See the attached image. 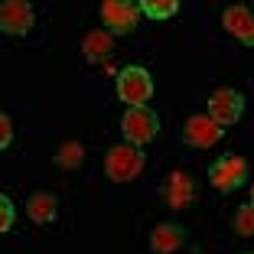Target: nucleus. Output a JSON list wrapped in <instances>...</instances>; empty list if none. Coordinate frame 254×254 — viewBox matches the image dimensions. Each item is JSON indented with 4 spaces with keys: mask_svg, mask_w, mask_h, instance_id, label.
Returning <instances> with one entry per match:
<instances>
[{
    "mask_svg": "<svg viewBox=\"0 0 254 254\" xmlns=\"http://www.w3.org/2000/svg\"><path fill=\"white\" fill-rule=\"evenodd\" d=\"M114 85H118V98L127 108H150V98L157 91L153 75L143 65H124L114 78Z\"/></svg>",
    "mask_w": 254,
    "mask_h": 254,
    "instance_id": "nucleus-1",
    "label": "nucleus"
},
{
    "mask_svg": "<svg viewBox=\"0 0 254 254\" xmlns=\"http://www.w3.org/2000/svg\"><path fill=\"white\" fill-rule=\"evenodd\" d=\"M143 163H147V153L134 143H118L105 153V176L111 183H130L140 176Z\"/></svg>",
    "mask_w": 254,
    "mask_h": 254,
    "instance_id": "nucleus-2",
    "label": "nucleus"
},
{
    "mask_svg": "<svg viewBox=\"0 0 254 254\" xmlns=\"http://www.w3.org/2000/svg\"><path fill=\"white\" fill-rule=\"evenodd\" d=\"M121 134L134 147H147L160 134V114L153 108H127L121 118Z\"/></svg>",
    "mask_w": 254,
    "mask_h": 254,
    "instance_id": "nucleus-3",
    "label": "nucleus"
},
{
    "mask_svg": "<svg viewBox=\"0 0 254 254\" xmlns=\"http://www.w3.org/2000/svg\"><path fill=\"white\" fill-rule=\"evenodd\" d=\"M101 26L111 36H130L140 26V7L130 0H105L101 3Z\"/></svg>",
    "mask_w": 254,
    "mask_h": 254,
    "instance_id": "nucleus-4",
    "label": "nucleus"
},
{
    "mask_svg": "<svg viewBox=\"0 0 254 254\" xmlns=\"http://www.w3.org/2000/svg\"><path fill=\"white\" fill-rule=\"evenodd\" d=\"M248 180V163L245 157H235V153H225V157H218L215 163L209 166V183L218 189V192H235V189H241Z\"/></svg>",
    "mask_w": 254,
    "mask_h": 254,
    "instance_id": "nucleus-5",
    "label": "nucleus"
},
{
    "mask_svg": "<svg viewBox=\"0 0 254 254\" xmlns=\"http://www.w3.org/2000/svg\"><path fill=\"white\" fill-rule=\"evenodd\" d=\"M241 114H245V95L238 88H215L209 95V118L215 121L218 127H228L238 124Z\"/></svg>",
    "mask_w": 254,
    "mask_h": 254,
    "instance_id": "nucleus-6",
    "label": "nucleus"
},
{
    "mask_svg": "<svg viewBox=\"0 0 254 254\" xmlns=\"http://www.w3.org/2000/svg\"><path fill=\"white\" fill-rule=\"evenodd\" d=\"M225 137V127H218L209 114H192L183 124V143L192 150H209Z\"/></svg>",
    "mask_w": 254,
    "mask_h": 254,
    "instance_id": "nucleus-7",
    "label": "nucleus"
},
{
    "mask_svg": "<svg viewBox=\"0 0 254 254\" xmlns=\"http://www.w3.org/2000/svg\"><path fill=\"white\" fill-rule=\"evenodd\" d=\"M36 26V10L26 0H7L0 7V30L7 36H26Z\"/></svg>",
    "mask_w": 254,
    "mask_h": 254,
    "instance_id": "nucleus-8",
    "label": "nucleus"
},
{
    "mask_svg": "<svg viewBox=\"0 0 254 254\" xmlns=\"http://www.w3.org/2000/svg\"><path fill=\"white\" fill-rule=\"evenodd\" d=\"M222 26L228 30V36H235L245 49H254V10L245 3H235L222 13Z\"/></svg>",
    "mask_w": 254,
    "mask_h": 254,
    "instance_id": "nucleus-9",
    "label": "nucleus"
},
{
    "mask_svg": "<svg viewBox=\"0 0 254 254\" xmlns=\"http://www.w3.org/2000/svg\"><path fill=\"white\" fill-rule=\"evenodd\" d=\"M189 241L186 228L176 222H160L153 232H150V251L153 254H176L183 245Z\"/></svg>",
    "mask_w": 254,
    "mask_h": 254,
    "instance_id": "nucleus-10",
    "label": "nucleus"
},
{
    "mask_svg": "<svg viewBox=\"0 0 254 254\" xmlns=\"http://www.w3.org/2000/svg\"><path fill=\"white\" fill-rule=\"evenodd\" d=\"M26 215L36 225H53L59 218V202H56L53 192H33L26 199Z\"/></svg>",
    "mask_w": 254,
    "mask_h": 254,
    "instance_id": "nucleus-11",
    "label": "nucleus"
},
{
    "mask_svg": "<svg viewBox=\"0 0 254 254\" xmlns=\"http://www.w3.org/2000/svg\"><path fill=\"white\" fill-rule=\"evenodd\" d=\"M111 53H114V36L108 30H91L82 39V56L88 62H105Z\"/></svg>",
    "mask_w": 254,
    "mask_h": 254,
    "instance_id": "nucleus-12",
    "label": "nucleus"
},
{
    "mask_svg": "<svg viewBox=\"0 0 254 254\" xmlns=\"http://www.w3.org/2000/svg\"><path fill=\"white\" fill-rule=\"evenodd\" d=\"M140 16L147 20H170L180 13V0H140Z\"/></svg>",
    "mask_w": 254,
    "mask_h": 254,
    "instance_id": "nucleus-13",
    "label": "nucleus"
},
{
    "mask_svg": "<svg viewBox=\"0 0 254 254\" xmlns=\"http://www.w3.org/2000/svg\"><path fill=\"white\" fill-rule=\"evenodd\" d=\"M56 163H59L62 170H78V166L85 163V147L78 140H65L56 150Z\"/></svg>",
    "mask_w": 254,
    "mask_h": 254,
    "instance_id": "nucleus-14",
    "label": "nucleus"
},
{
    "mask_svg": "<svg viewBox=\"0 0 254 254\" xmlns=\"http://www.w3.org/2000/svg\"><path fill=\"white\" fill-rule=\"evenodd\" d=\"M189 199H192V183H189L186 173H173L170 180V205L173 209H183V205H189Z\"/></svg>",
    "mask_w": 254,
    "mask_h": 254,
    "instance_id": "nucleus-15",
    "label": "nucleus"
},
{
    "mask_svg": "<svg viewBox=\"0 0 254 254\" xmlns=\"http://www.w3.org/2000/svg\"><path fill=\"white\" fill-rule=\"evenodd\" d=\"M232 228H235V235H241V238H251V235H254V205H251V202H245V205L235 209Z\"/></svg>",
    "mask_w": 254,
    "mask_h": 254,
    "instance_id": "nucleus-16",
    "label": "nucleus"
},
{
    "mask_svg": "<svg viewBox=\"0 0 254 254\" xmlns=\"http://www.w3.org/2000/svg\"><path fill=\"white\" fill-rule=\"evenodd\" d=\"M13 218H16V209H13V202H10V195H0V232H10Z\"/></svg>",
    "mask_w": 254,
    "mask_h": 254,
    "instance_id": "nucleus-17",
    "label": "nucleus"
},
{
    "mask_svg": "<svg viewBox=\"0 0 254 254\" xmlns=\"http://www.w3.org/2000/svg\"><path fill=\"white\" fill-rule=\"evenodd\" d=\"M10 143H13V121H10V114L3 111L0 114V147L7 150Z\"/></svg>",
    "mask_w": 254,
    "mask_h": 254,
    "instance_id": "nucleus-18",
    "label": "nucleus"
},
{
    "mask_svg": "<svg viewBox=\"0 0 254 254\" xmlns=\"http://www.w3.org/2000/svg\"><path fill=\"white\" fill-rule=\"evenodd\" d=\"M248 202H251V205H254V183H251V199H248Z\"/></svg>",
    "mask_w": 254,
    "mask_h": 254,
    "instance_id": "nucleus-19",
    "label": "nucleus"
}]
</instances>
